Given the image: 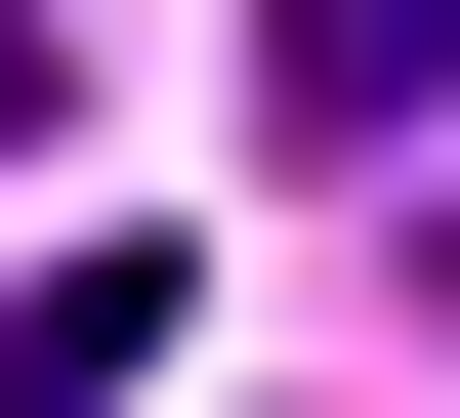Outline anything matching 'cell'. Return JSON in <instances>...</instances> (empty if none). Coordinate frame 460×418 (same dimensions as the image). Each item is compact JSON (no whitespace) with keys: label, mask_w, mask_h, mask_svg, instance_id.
I'll return each instance as SVG.
<instances>
[{"label":"cell","mask_w":460,"mask_h":418,"mask_svg":"<svg viewBox=\"0 0 460 418\" xmlns=\"http://www.w3.org/2000/svg\"><path fill=\"white\" fill-rule=\"evenodd\" d=\"M0 126H84V0H0Z\"/></svg>","instance_id":"cell-3"},{"label":"cell","mask_w":460,"mask_h":418,"mask_svg":"<svg viewBox=\"0 0 460 418\" xmlns=\"http://www.w3.org/2000/svg\"><path fill=\"white\" fill-rule=\"evenodd\" d=\"M168 377V251H42V293H0V418H126Z\"/></svg>","instance_id":"cell-2"},{"label":"cell","mask_w":460,"mask_h":418,"mask_svg":"<svg viewBox=\"0 0 460 418\" xmlns=\"http://www.w3.org/2000/svg\"><path fill=\"white\" fill-rule=\"evenodd\" d=\"M419 84H460V0H252V126H293V167H376Z\"/></svg>","instance_id":"cell-1"}]
</instances>
